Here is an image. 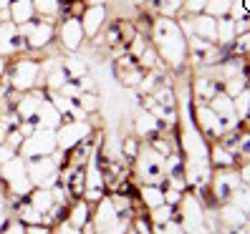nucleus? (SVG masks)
<instances>
[{"instance_id":"nucleus-2","label":"nucleus","mask_w":250,"mask_h":234,"mask_svg":"<svg viewBox=\"0 0 250 234\" xmlns=\"http://www.w3.org/2000/svg\"><path fill=\"white\" fill-rule=\"evenodd\" d=\"M58 151L56 144V131L51 128H38L28 136L21 146V156L23 159H38V156H53Z\"/></svg>"},{"instance_id":"nucleus-1","label":"nucleus","mask_w":250,"mask_h":234,"mask_svg":"<svg viewBox=\"0 0 250 234\" xmlns=\"http://www.w3.org/2000/svg\"><path fill=\"white\" fill-rule=\"evenodd\" d=\"M25 171L33 186H46L51 189L61 179V169L58 162H53L51 156H38V159H25Z\"/></svg>"},{"instance_id":"nucleus-7","label":"nucleus","mask_w":250,"mask_h":234,"mask_svg":"<svg viewBox=\"0 0 250 234\" xmlns=\"http://www.w3.org/2000/svg\"><path fill=\"white\" fill-rule=\"evenodd\" d=\"M208 159H210L212 169H235V166H238V156L230 154L220 141L212 146V149H208Z\"/></svg>"},{"instance_id":"nucleus-12","label":"nucleus","mask_w":250,"mask_h":234,"mask_svg":"<svg viewBox=\"0 0 250 234\" xmlns=\"http://www.w3.org/2000/svg\"><path fill=\"white\" fill-rule=\"evenodd\" d=\"M63 36H66V43H68L71 48L79 46V28L76 25H66V33Z\"/></svg>"},{"instance_id":"nucleus-5","label":"nucleus","mask_w":250,"mask_h":234,"mask_svg":"<svg viewBox=\"0 0 250 234\" xmlns=\"http://www.w3.org/2000/svg\"><path fill=\"white\" fill-rule=\"evenodd\" d=\"M217 227L223 234H230L232 229H238L243 224H248V214L243 209H238L232 201H225V204H220V212H217Z\"/></svg>"},{"instance_id":"nucleus-4","label":"nucleus","mask_w":250,"mask_h":234,"mask_svg":"<svg viewBox=\"0 0 250 234\" xmlns=\"http://www.w3.org/2000/svg\"><path fill=\"white\" fill-rule=\"evenodd\" d=\"M94 131L89 124H83V121H71L66 126L58 128V134H56V144H58V151H68L73 149L76 144H81L86 136H91Z\"/></svg>"},{"instance_id":"nucleus-3","label":"nucleus","mask_w":250,"mask_h":234,"mask_svg":"<svg viewBox=\"0 0 250 234\" xmlns=\"http://www.w3.org/2000/svg\"><path fill=\"white\" fill-rule=\"evenodd\" d=\"M238 186H245V184H240L235 169H217L215 179H210V194L217 204H225V201H230V197L235 194Z\"/></svg>"},{"instance_id":"nucleus-9","label":"nucleus","mask_w":250,"mask_h":234,"mask_svg":"<svg viewBox=\"0 0 250 234\" xmlns=\"http://www.w3.org/2000/svg\"><path fill=\"white\" fill-rule=\"evenodd\" d=\"M139 149H142V141L134 139V136H126V139L122 141V151H119V156L124 159V162H134L137 154H139Z\"/></svg>"},{"instance_id":"nucleus-11","label":"nucleus","mask_w":250,"mask_h":234,"mask_svg":"<svg viewBox=\"0 0 250 234\" xmlns=\"http://www.w3.org/2000/svg\"><path fill=\"white\" fill-rule=\"evenodd\" d=\"M129 227L134 229L137 234H152V222H149V219H146L144 214H139V216H137V219H134V222H131Z\"/></svg>"},{"instance_id":"nucleus-13","label":"nucleus","mask_w":250,"mask_h":234,"mask_svg":"<svg viewBox=\"0 0 250 234\" xmlns=\"http://www.w3.org/2000/svg\"><path fill=\"white\" fill-rule=\"evenodd\" d=\"M23 234H51V229H48V224H25Z\"/></svg>"},{"instance_id":"nucleus-8","label":"nucleus","mask_w":250,"mask_h":234,"mask_svg":"<svg viewBox=\"0 0 250 234\" xmlns=\"http://www.w3.org/2000/svg\"><path fill=\"white\" fill-rule=\"evenodd\" d=\"M142 201L146 209H154L159 204H165V192L159 184H142Z\"/></svg>"},{"instance_id":"nucleus-16","label":"nucleus","mask_w":250,"mask_h":234,"mask_svg":"<svg viewBox=\"0 0 250 234\" xmlns=\"http://www.w3.org/2000/svg\"><path fill=\"white\" fill-rule=\"evenodd\" d=\"M124 234H137V232H134V229H131V227H129V229H126Z\"/></svg>"},{"instance_id":"nucleus-17","label":"nucleus","mask_w":250,"mask_h":234,"mask_svg":"<svg viewBox=\"0 0 250 234\" xmlns=\"http://www.w3.org/2000/svg\"><path fill=\"white\" fill-rule=\"evenodd\" d=\"M0 186H3V177H0Z\"/></svg>"},{"instance_id":"nucleus-6","label":"nucleus","mask_w":250,"mask_h":234,"mask_svg":"<svg viewBox=\"0 0 250 234\" xmlns=\"http://www.w3.org/2000/svg\"><path fill=\"white\" fill-rule=\"evenodd\" d=\"M91 212H94V204L91 201H83V199H76L68 207V212H66V219L63 222H68L71 227H76V229H81L86 222L91 219Z\"/></svg>"},{"instance_id":"nucleus-14","label":"nucleus","mask_w":250,"mask_h":234,"mask_svg":"<svg viewBox=\"0 0 250 234\" xmlns=\"http://www.w3.org/2000/svg\"><path fill=\"white\" fill-rule=\"evenodd\" d=\"M232 108H238L240 119H245V116H248V93H243L238 101H232Z\"/></svg>"},{"instance_id":"nucleus-10","label":"nucleus","mask_w":250,"mask_h":234,"mask_svg":"<svg viewBox=\"0 0 250 234\" xmlns=\"http://www.w3.org/2000/svg\"><path fill=\"white\" fill-rule=\"evenodd\" d=\"M152 234H185V227L177 219H169L165 224H152Z\"/></svg>"},{"instance_id":"nucleus-15","label":"nucleus","mask_w":250,"mask_h":234,"mask_svg":"<svg viewBox=\"0 0 250 234\" xmlns=\"http://www.w3.org/2000/svg\"><path fill=\"white\" fill-rule=\"evenodd\" d=\"M51 234H81V229H76V227H71L68 222H61L56 227V232H51Z\"/></svg>"}]
</instances>
